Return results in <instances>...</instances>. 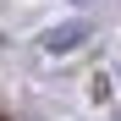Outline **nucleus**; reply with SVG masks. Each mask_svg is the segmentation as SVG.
Instances as JSON below:
<instances>
[{
	"mask_svg": "<svg viewBox=\"0 0 121 121\" xmlns=\"http://www.w3.org/2000/svg\"><path fill=\"white\" fill-rule=\"evenodd\" d=\"M88 39V22H60V28H50L44 39H39V44H44L50 55H66V50H77Z\"/></svg>",
	"mask_w": 121,
	"mask_h": 121,
	"instance_id": "f257e3e1",
	"label": "nucleus"
},
{
	"mask_svg": "<svg viewBox=\"0 0 121 121\" xmlns=\"http://www.w3.org/2000/svg\"><path fill=\"white\" fill-rule=\"evenodd\" d=\"M77 6H94V0H77Z\"/></svg>",
	"mask_w": 121,
	"mask_h": 121,
	"instance_id": "f03ea898",
	"label": "nucleus"
}]
</instances>
